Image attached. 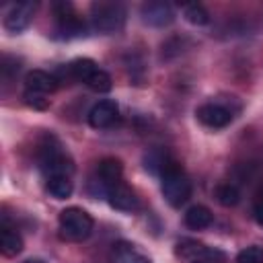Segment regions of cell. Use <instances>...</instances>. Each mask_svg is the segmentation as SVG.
<instances>
[{
    "instance_id": "23",
    "label": "cell",
    "mask_w": 263,
    "mask_h": 263,
    "mask_svg": "<svg viewBox=\"0 0 263 263\" xmlns=\"http://www.w3.org/2000/svg\"><path fill=\"white\" fill-rule=\"evenodd\" d=\"M23 99L29 107L33 109H47L49 107V99L47 95H41V92H33V90H25L23 92Z\"/></svg>"
},
{
    "instance_id": "14",
    "label": "cell",
    "mask_w": 263,
    "mask_h": 263,
    "mask_svg": "<svg viewBox=\"0 0 263 263\" xmlns=\"http://www.w3.org/2000/svg\"><path fill=\"white\" fill-rule=\"evenodd\" d=\"M212 220H214V216H212L210 208H205V205H201V203L191 205V208L185 212V224H187V228H191V230H203V228H208V226L212 224Z\"/></svg>"
},
{
    "instance_id": "3",
    "label": "cell",
    "mask_w": 263,
    "mask_h": 263,
    "mask_svg": "<svg viewBox=\"0 0 263 263\" xmlns=\"http://www.w3.org/2000/svg\"><path fill=\"white\" fill-rule=\"evenodd\" d=\"M58 224H60V236L64 240H70V242L84 240L92 232V226H95L90 214L82 208H76V205L62 210Z\"/></svg>"
},
{
    "instance_id": "21",
    "label": "cell",
    "mask_w": 263,
    "mask_h": 263,
    "mask_svg": "<svg viewBox=\"0 0 263 263\" xmlns=\"http://www.w3.org/2000/svg\"><path fill=\"white\" fill-rule=\"evenodd\" d=\"M201 247H203V242H197V240H193V238H183V240H179V242L175 245V255H177L181 261L187 263Z\"/></svg>"
},
{
    "instance_id": "9",
    "label": "cell",
    "mask_w": 263,
    "mask_h": 263,
    "mask_svg": "<svg viewBox=\"0 0 263 263\" xmlns=\"http://www.w3.org/2000/svg\"><path fill=\"white\" fill-rule=\"evenodd\" d=\"M119 117V107L115 101L111 99H103L99 103L92 105V109L88 111V123L95 129H107L111 127Z\"/></svg>"
},
{
    "instance_id": "8",
    "label": "cell",
    "mask_w": 263,
    "mask_h": 263,
    "mask_svg": "<svg viewBox=\"0 0 263 263\" xmlns=\"http://www.w3.org/2000/svg\"><path fill=\"white\" fill-rule=\"evenodd\" d=\"M197 119L205 125V127H212V129H220V127H226L230 121H232V111L220 103H205L201 107H197L195 111Z\"/></svg>"
},
{
    "instance_id": "5",
    "label": "cell",
    "mask_w": 263,
    "mask_h": 263,
    "mask_svg": "<svg viewBox=\"0 0 263 263\" xmlns=\"http://www.w3.org/2000/svg\"><path fill=\"white\" fill-rule=\"evenodd\" d=\"M121 177H123V164H121V160H117L113 156H107V158L99 160L90 185H97V193L107 195L111 187H115L117 183L123 181Z\"/></svg>"
},
{
    "instance_id": "11",
    "label": "cell",
    "mask_w": 263,
    "mask_h": 263,
    "mask_svg": "<svg viewBox=\"0 0 263 263\" xmlns=\"http://www.w3.org/2000/svg\"><path fill=\"white\" fill-rule=\"evenodd\" d=\"M107 199H109L111 208L121 210V212H132V210H136V208H138V197H136L134 189H132L129 185H125L123 181L109 189Z\"/></svg>"
},
{
    "instance_id": "25",
    "label": "cell",
    "mask_w": 263,
    "mask_h": 263,
    "mask_svg": "<svg viewBox=\"0 0 263 263\" xmlns=\"http://www.w3.org/2000/svg\"><path fill=\"white\" fill-rule=\"evenodd\" d=\"M253 218L257 220L259 226H263V183H261V187L257 189L255 199H253Z\"/></svg>"
},
{
    "instance_id": "18",
    "label": "cell",
    "mask_w": 263,
    "mask_h": 263,
    "mask_svg": "<svg viewBox=\"0 0 263 263\" xmlns=\"http://www.w3.org/2000/svg\"><path fill=\"white\" fill-rule=\"evenodd\" d=\"M187 263H228V257H226L224 251L203 245Z\"/></svg>"
},
{
    "instance_id": "10",
    "label": "cell",
    "mask_w": 263,
    "mask_h": 263,
    "mask_svg": "<svg viewBox=\"0 0 263 263\" xmlns=\"http://www.w3.org/2000/svg\"><path fill=\"white\" fill-rule=\"evenodd\" d=\"M142 21L152 25V27H162L168 25L175 18L173 6L168 2H146L142 4Z\"/></svg>"
},
{
    "instance_id": "22",
    "label": "cell",
    "mask_w": 263,
    "mask_h": 263,
    "mask_svg": "<svg viewBox=\"0 0 263 263\" xmlns=\"http://www.w3.org/2000/svg\"><path fill=\"white\" fill-rule=\"evenodd\" d=\"M236 263H263V247L251 245L236 255Z\"/></svg>"
},
{
    "instance_id": "17",
    "label": "cell",
    "mask_w": 263,
    "mask_h": 263,
    "mask_svg": "<svg viewBox=\"0 0 263 263\" xmlns=\"http://www.w3.org/2000/svg\"><path fill=\"white\" fill-rule=\"evenodd\" d=\"M183 16H185L187 23H191V25H195V27H203V25L210 23V12L205 10L203 4H197V2L185 4V6H183Z\"/></svg>"
},
{
    "instance_id": "26",
    "label": "cell",
    "mask_w": 263,
    "mask_h": 263,
    "mask_svg": "<svg viewBox=\"0 0 263 263\" xmlns=\"http://www.w3.org/2000/svg\"><path fill=\"white\" fill-rule=\"evenodd\" d=\"M23 263H45V261H41V259H27V261H23Z\"/></svg>"
},
{
    "instance_id": "7",
    "label": "cell",
    "mask_w": 263,
    "mask_h": 263,
    "mask_svg": "<svg viewBox=\"0 0 263 263\" xmlns=\"http://www.w3.org/2000/svg\"><path fill=\"white\" fill-rule=\"evenodd\" d=\"M53 8H55V18H58V31L64 37H80V35H84L86 25L74 12V8L70 4L62 2V4H55Z\"/></svg>"
},
{
    "instance_id": "15",
    "label": "cell",
    "mask_w": 263,
    "mask_h": 263,
    "mask_svg": "<svg viewBox=\"0 0 263 263\" xmlns=\"http://www.w3.org/2000/svg\"><path fill=\"white\" fill-rule=\"evenodd\" d=\"M45 189L55 199H68L72 195V189L74 187H72L70 177H49L47 183H45Z\"/></svg>"
},
{
    "instance_id": "19",
    "label": "cell",
    "mask_w": 263,
    "mask_h": 263,
    "mask_svg": "<svg viewBox=\"0 0 263 263\" xmlns=\"http://www.w3.org/2000/svg\"><path fill=\"white\" fill-rule=\"evenodd\" d=\"M115 255H117V263H150V259L138 253L134 245H125V242L115 247Z\"/></svg>"
},
{
    "instance_id": "1",
    "label": "cell",
    "mask_w": 263,
    "mask_h": 263,
    "mask_svg": "<svg viewBox=\"0 0 263 263\" xmlns=\"http://www.w3.org/2000/svg\"><path fill=\"white\" fill-rule=\"evenodd\" d=\"M39 168L43 171L45 179H49V177H70L74 173L72 158L64 152L62 144L53 136H47L39 144Z\"/></svg>"
},
{
    "instance_id": "24",
    "label": "cell",
    "mask_w": 263,
    "mask_h": 263,
    "mask_svg": "<svg viewBox=\"0 0 263 263\" xmlns=\"http://www.w3.org/2000/svg\"><path fill=\"white\" fill-rule=\"evenodd\" d=\"M18 60L16 58H10V55H4L2 58V66H0V70H2V80L4 82H8L16 72H18Z\"/></svg>"
},
{
    "instance_id": "16",
    "label": "cell",
    "mask_w": 263,
    "mask_h": 263,
    "mask_svg": "<svg viewBox=\"0 0 263 263\" xmlns=\"http://www.w3.org/2000/svg\"><path fill=\"white\" fill-rule=\"evenodd\" d=\"M214 195L218 199V203L230 208V205H236L240 201V191L234 183H218L216 189H214Z\"/></svg>"
},
{
    "instance_id": "20",
    "label": "cell",
    "mask_w": 263,
    "mask_h": 263,
    "mask_svg": "<svg viewBox=\"0 0 263 263\" xmlns=\"http://www.w3.org/2000/svg\"><path fill=\"white\" fill-rule=\"evenodd\" d=\"M90 90H95V92H107V90H111V76L105 72V70H101V68H97L90 76H88V80L84 82Z\"/></svg>"
},
{
    "instance_id": "2",
    "label": "cell",
    "mask_w": 263,
    "mask_h": 263,
    "mask_svg": "<svg viewBox=\"0 0 263 263\" xmlns=\"http://www.w3.org/2000/svg\"><path fill=\"white\" fill-rule=\"evenodd\" d=\"M160 189H162L164 199L173 208L183 205L191 197V181H189L187 173L181 168L179 162L173 160L166 166V171L160 175Z\"/></svg>"
},
{
    "instance_id": "13",
    "label": "cell",
    "mask_w": 263,
    "mask_h": 263,
    "mask_svg": "<svg viewBox=\"0 0 263 263\" xmlns=\"http://www.w3.org/2000/svg\"><path fill=\"white\" fill-rule=\"evenodd\" d=\"M0 249L6 257H16L23 251V236L12 224H8L6 218L2 220V228H0Z\"/></svg>"
},
{
    "instance_id": "6",
    "label": "cell",
    "mask_w": 263,
    "mask_h": 263,
    "mask_svg": "<svg viewBox=\"0 0 263 263\" xmlns=\"http://www.w3.org/2000/svg\"><path fill=\"white\" fill-rule=\"evenodd\" d=\"M35 10H37V2H31V0L29 2H16V4H12L10 10L4 16V29L8 33H21V31H25L31 25V21H33Z\"/></svg>"
},
{
    "instance_id": "4",
    "label": "cell",
    "mask_w": 263,
    "mask_h": 263,
    "mask_svg": "<svg viewBox=\"0 0 263 263\" xmlns=\"http://www.w3.org/2000/svg\"><path fill=\"white\" fill-rule=\"evenodd\" d=\"M125 6L119 2H95L90 6V23L101 33L119 31L125 23Z\"/></svg>"
},
{
    "instance_id": "12",
    "label": "cell",
    "mask_w": 263,
    "mask_h": 263,
    "mask_svg": "<svg viewBox=\"0 0 263 263\" xmlns=\"http://www.w3.org/2000/svg\"><path fill=\"white\" fill-rule=\"evenodd\" d=\"M58 88V78L45 70H31L25 76V90H33V92H41V95H49Z\"/></svg>"
}]
</instances>
